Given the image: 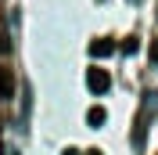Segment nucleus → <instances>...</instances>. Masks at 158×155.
<instances>
[{
    "label": "nucleus",
    "instance_id": "1",
    "mask_svg": "<svg viewBox=\"0 0 158 155\" xmlns=\"http://www.w3.org/2000/svg\"><path fill=\"white\" fill-rule=\"evenodd\" d=\"M86 87H90V94H97V97H101V94H108V90H111V72L94 65V69L86 72Z\"/></svg>",
    "mask_w": 158,
    "mask_h": 155
},
{
    "label": "nucleus",
    "instance_id": "2",
    "mask_svg": "<svg viewBox=\"0 0 158 155\" xmlns=\"http://www.w3.org/2000/svg\"><path fill=\"white\" fill-rule=\"evenodd\" d=\"M90 54H94V58H108V54H115V40H94V43H90Z\"/></svg>",
    "mask_w": 158,
    "mask_h": 155
},
{
    "label": "nucleus",
    "instance_id": "3",
    "mask_svg": "<svg viewBox=\"0 0 158 155\" xmlns=\"http://www.w3.org/2000/svg\"><path fill=\"white\" fill-rule=\"evenodd\" d=\"M11 94H15V79H11L7 69H0V101H7Z\"/></svg>",
    "mask_w": 158,
    "mask_h": 155
},
{
    "label": "nucleus",
    "instance_id": "4",
    "mask_svg": "<svg viewBox=\"0 0 158 155\" xmlns=\"http://www.w3.org/2000/svg\"><path fill=\"white\" fill-rule=\"evenodd\" d=\"M104 119H108V112H104V108H101V105H94V108H90V112H86V123H90V126H101V123H104Z\"/></svg>",
    "mask_w": 158,
    "mask_h": 155
},
{
    "label": "nucleus",
    "instance_id": "5",
    "mask_svg": "<svg viewBox=\"0 0 158 155\" xmlns=\"http://www.w3.org/2000/svg\"><path fill=\"white\" fill-rule=\"evenodd\" d=\"M151 61H158V40H151Z\"/></svg>",
    "mask_w": 158,
    "mask_h": 155
},
{
    "label": "nucleus",
    "instance_id": "6",
    "mask_svg": "<svg viewBox=\"0 0 158 155\" xmlns=\"http://www.w3.org/2000/svg\"><path fill=\"white\" fill-rule=\"evenodd\" d=\"M0 54H7V40L4 36H0Z\"/></svg>",
    "mask_w": 158,
    "mask_h": 155
},
{
    "label": "nucleus",
    "instance_id": "7",
    "mask_svg": "<svg viewBox=\"0 0 158 155\" xmlns=\"http://www.w3.org/2000/svg\"><path fill=\"white\" fill-rule=\"evenodd\" d=\"M83 155H104V152H101V148H90V152H83Z\"/></svg>",
    "mask_w": 158,
    "mask_h": 155
},
{
    "label": "nucleus",
    "instance_id": "8",
    "mask_svg": "<svg viewBox=\"0 0 158 155\" xmlns=\"http://www.w3.org/2000/svg\"><path fill=\"white\" fill-rule=\"evenodd\" d=\"M65 155H79V152H76V148H65Z\"/></svg>",
    "mask_w": 158,
    "mask_h": 155
}]
</instances>
